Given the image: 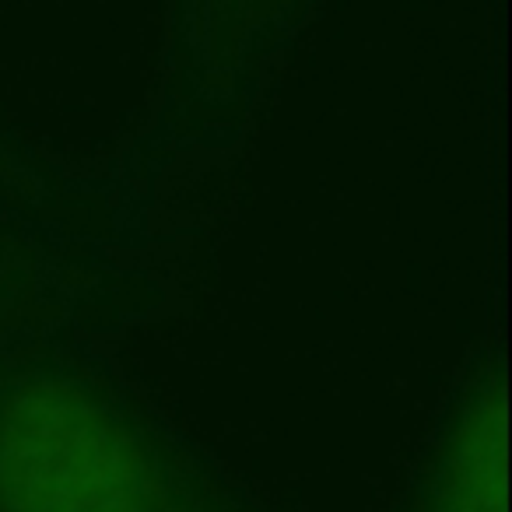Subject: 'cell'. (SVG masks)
I'll return each mask as SVG.
<instances>
[{"label":"cell","mask_w":512,"mask_h":512,"mask_svg":"<svg viewBox=\"0 0 512 512\" xmlns=\"http://www.w3.org/2000/svg\"><path fill=\"white\" fill-rule=\"evenodd\" d=\"M0 512H249L71 330L0 337Z\"/></svg>","instance_id":"1"},{"label":"cell","mask_w":512,"mask_h":512,"mask_svg":"<svg viewBox=\"0 0 512 512\" xmlns=\"http://www.w3.org/2000/svg\"><path fill=\"white\" fill-rule=\"evenodd\" d=\"M176 4H179V0H176Z\"/></svg>","instance_id":"4"},{"label":"cell","mask_w":512,"mask_h":512,"mask_svg":"<svg viewBox=\"0 0 512 512\" xmlns=\"http://www.w3.org/2000/svg\"><path fill=\"white\" fill-rule=\"evenodd\" d=\"M404 512H505V369L498 341L463 365Z\"/></svg>","instance_id":"2"},{"label":"cell","mask_w":512,"mask_h":512,"mask_svg":"<svg viewBox=\"0 0 512 512\" xmlns=\"http://www.w3.org/2000/svg\"><path fill=\"white\" fill-rule=\"evenodd\" d=\"M309 8L313 0H179V109L193 120L242 113Z\"/></svg>","instance_id":"3"}]
</instances>
